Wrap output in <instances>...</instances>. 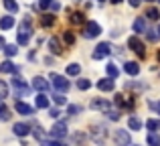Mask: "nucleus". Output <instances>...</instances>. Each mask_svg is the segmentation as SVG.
I'll list each match as a JSON object with an SVG mask.
<instances>
[{"label": "nucleus", "instance_id": "a878e982", "mask_svg": "<svg viewBox=\"0 0 160 146\" xmlns=\"http://www.w3.org/2000/svg\"><path fill=\"white\" fill-rule=\"evenodd\" d=\"M0 120H2V122H8V120H10V112H8V108L2 103V99H0Z\"/></svg>", "mask_w": 160, "mask_h": 146}, {"label": "nucleus", "instance_id": "864d4df0", "mask_svg": "<svg viewBox=\"0 0 160 146\" xmlns=\"http://www.w3.org/2000/svg\"><path fill=\"white\" fill-rule=\"evenodd\" d=\"M158 2H160V0H158Z\"/></svg>", "mask_w": 160, "mask_h": 146}, {"label": "nucleus", "instance_id": "b1692460", "mask_svg": "<svg viewBox=\"0 0 160 146\" xmlns=\"http://www.w3.org/2000/svg\"><path fill=\"white\" fill-rule=\"evenodd\" d=\"M146 18L148 20H158L160 18V12H158V8H146Z\"/></svg>", "mask_w": 160, "mask_h": 146}, {"label": "nucleus", "instance_id": "09e8293b", "mask_svg": "<svg viewBox=\"0 0 160 146\" xmlns=\"http://www.w3.org/2000/svg\"><path fill=\"white\" fill-rule=\"evenodd\" d=\"M156 57H158V61H160V51H158V55H156Z\"/></svg>", "mask_w": 160, "mask_h": 146}, {"label": "nucleus", "instance_id": "f257e3e1", "mask_svg": "<svg viewBox=\"0 0 160 146\" xmlns=\"http://www.w3.org/2000/svg\"><path fill=\"white\" fill-rule=\"evenodd\" d=\"M128 47L132 49L140 59H146V47H144V43H142L138 37H130V39H128Z\"/></svg>", "mask_w": 160, "mask_h": 146}, {"label": "nucleus", "instance_id": "bb28decb", "mask_svg": "<svg viewBox=\"0 0 160 146\" xmlns=\"http://www.w3.org/2000/svg\"><path fill=\"white\" fill-rule=\"evenodd\" d=\"M4 2V8H6L8 12H16L18 10V2H16V0H2Z\"/></svg>", "mask_w": 160, "mask_h": 146}, {"label": "nucleus", "instance_id": "e433bc0d", "mask_svg": "<svg viewBox=\"0 0 160 146\" xmlns=\"http://www.w3.org/2000/svg\"><path fill=\"white\" fill-rule=\"evenodd\" d=\"M53 2H55V0H41V2H39V8H41V10H47Z\"/></svg>", "mask_w": 160, "mask_h": 146}, {"label": "nucleus", "instance_id": "de8ad7c7", "mask_svg": "<svg viewBox=\"0 0 160 146\" xmlns=\"http://www.w3.org/2000/svg\"><path fill=\"white\" fill-rule=\"evenodd\" d=\"M109 2H112V4H120L122 0H109Z\"/></svg>", "mask_w": 160, "mask_h": 146}, {"label": "nucleus", "instance_id": "a18cd8bd", "mask_svg": "<svg viewBox=\"0 0 160 146\" xmlns=\"http://www.w3.org/2000/svg\"><path fill=\"white\" fill-rule=\"evenodd\" d=\"M4 47H6V43H4V37H2V35H0V51H2V49H4Z\"/></svg>", "mask_w": 160, "mask_h": 146}, {"label": "nucleus", "instance_id": "5701e85b", "mask_svg": "<svg viewBox=\"0 0 160 146\" xmlns=\"http://www.w3.org/2000/svg\"><path fill=\"white\" fill-rule=\"evenodd\" d=\"M106 71H108V77H112V79H116L118 75H120V69L116 67V63H108Z\"/></svg>", "mask_w": 160, "mask_h": 146}, {"label": "nucleus", "instance_id": "cd10ccee", "mask_svg": "<svg viewBox=\"0 0 160 146\" xmlns=\"http://www.w3.org/2000/svg\"><path fill=\"white\" fill-rule=\"evenodd\" d=\"M128 126H130V130H140V128H142V122L136 118V116H132V118L128 120Z\"/></svg>", "mask_w": 160, "mask_h": 146}, {"label": "nucleus", "instance_id": "3c124183", "mask_svg": "<svg viewBox=\"0 0 160 146\" xmlns=\"http://www.w3.org/2000/svg\"><path fill=\"white\" fill-rule=\"evenodd\" d=\"M146 2H152V0H146Z\"/></svg>", "mask_w": 160, "mask_h": 146}, {"label": "nucleus", "instance_id": "37998d69", "mask_svg": "<svg viewBox=\"0 0 160 146\" xmlns=\"http://www.w3.org/2000/svg\"><path fill=\"white\" fill-rule=\"evenodd\" d=\"M49 114H51V118H59L61 112H59V110H49Z\"/></svg>", "mask_w": 160, "mask_h": 146}, {"label": "nucleus", "instance_id": "393cba45", "mask_svg": "<svg viewBox=\"0 0 160 146\" xmlns=\"http://www.w3.org/2000/svg\"><path fill=\"white\" fill-rule=\"evenodd\" d=\"M79 71H81V65H79V63H71V65H67V75H71V77L79 75Z\"/></svg>", "mask_w": 160, "mask_h": 146}, {"label": "nucleus", "instance_id": "72a5a7b5", "mask_svg": "<svg viewBox=\"0 0 160 146\" xmlns=\"http://www.w3.org/2000/svg\"><path fill=\"white\" fill-rule=\"evenodd\" d=\"M4 98H8V85H6V81L0 79V99H4Z\"/></svg>", "mask_w": 160, "mask_h": 146}, {"label": "nucleus", "instance_id": "ea45409f", "mask_svg": "<svg viewBox=\"0 0 160 146\" xmlns=\"http://www.w3.org/2000/svg\"><path fill=\"white\" fill-rule=\"evenodd\" d=\"M45 146H63V142H61V140H45Z\"/></svg>", "mask_w": 160, "mask_h": 146}, {"label": "nucleus", "instance_id": "20e7f679", "mask_svg": "<svg viewBox=\"0 0 160 146\" xmlns=\"http://www.w3.org/2000/svg\"><path fill=\"white\" fill-rule=\"evenodd\" d=\"M102 35V27H99L95 20H89V23H85V28H83V37L85 39H95V37Z\"/></svg>", "mask_w": 160, "mask_h": 146}, {"label": "nucleus", "instance_id": "6ab92c4d", "mask_svg": "<svg viewBox=\"0 0 160 146\" xmlns=\"http://www.w3.org/2000/svg\"><path fill=\"white\" fill-rule=\"evenodd\" d=\"M14 27V16H2L0 18V28L2 31H8V28Z\"/></svg>", "mask_w": 160, "mask_h": 146}, {"label": "nucleus", "instance_id": "dca6fc26", "mask_svg": "<svg viewBox=\"0 0 160 146\" xmlns=\"http://www.w3.org/2000/svg\"><path fill=\"white\" fill-rule=\"evenodd\" d=\"M47 47H49V51L53 53V55H61L63 53V49H61V43H59L55 37H51V39L47 41Z\"/></svg>", "mask_w": 160, "mask_h": 146}, {"label": "nucleus", "instance_id": "8fccbe9b", "mask_svg": "<svg viewBox=\"0 0 160 146\" xmlns=\"http://www.w3.org/2000/svg\"><path fill=\"white\" fill-rule=\"evenodd\" d=\"M158 35H160V24H158Z\"/></svg>", "mask_w": 160, "mask_h": 146}, {"label": "nucleus", "instance_id": "c03bdc74", "mask_svg": "<svg viewBox=\"0 0 160 146\" xmlns=\"http://www.w3.org/2000/svg\"><path fill=\"white\" fill-rule=\"evenodd\" d=\"M128 2H130V6H134V8L140 6V0H128Z\"/></svg>", "mask_w": 160, "mask_h": 146}, {"label": "nucleus", "instance_id": "a211bd4d", "mask_svg": "<svg viewBox=\"0 0 160 146\" xmlns=\"http://www.w3.org/2000/svg\"><path fill=\"white\" fill-rule=\"evenodd\" d=\"M124 71L128 75H138L140 73V65H138L136 61H128V63L124 65Z\"/></svg>", "mask_w": 160, "mask_h": 146}, {"label": "nucleus", "instance_id": "1a4fd4ad", "mask_svg": "<svg viewBox=\"0 0 160 146\" xmlns=\"http://www.w3.org/2000/svg\"><path fill=\"white\" fill-rule=\"evenodd\" d=\"M113 140L120 146H130V132L126 130H113Z\"/></svg>", "mask_w": 160, "mask_h": 146}, {"label": "nucleus", "instance_id": "aec40b11", "mask_svg": "<svg viewBox=\"0 0 160 146\" xmlns=\"http://www.w3.org/2000/svg\"><path fill=\"white\" fill-rule=\"evenodd\" d=\"M134 31H136V33H146V20H144V16H138V18L134 20Z\"/></svg>", "mask_w": 160, "mask_h": 146}, {"label": "nucleus", "instance_id": "f3484780", "mask_svg": "<svg viewBox=\"0 0 160 146\" xmlns=\"http://www.w3.org/2000/svg\"><path fill=\"white\" fill-rule=\"evenodd\" d=\"M0 71L4 73H18V65H14L12 61H4V63H0Z\"/></svg>", "mask_w": 160, "mask_h": 146}, {"label": "nucleus", "instance_id": "7c9ffc66", "mask_svg": "<svg viewBox=\"0 0 160 146\" xmlns=\"http://www.w3.org/2000/svg\"><path fill=\"white\" fill-rule=\"evenodd\" d=\"M71 23L73 24H81V23H85V16H83L81 12H73V14H71Z\"/></svg>", "mask_w": 160, "mask_h": 146}, {"label": "nucleus", "instance_id": "4468645a", "mask_svg": "<svg viewBox=\"0 0 160 146\" xmlns=\"http://www.w3.org/2000/svg\"><path fill=\"white\" fill-rule=\"evenodd\" d=\"M31 130H32V126H28V124H22V122L14 124V128H12V132H14L16 136H20V138H24V136H27Z\"/></svg>", "mask_w": 160, "mask_h": 146}, {"label": "nucleus", "instance_id": "4be33fe9", "mask_svg": "<svg viewBox=\"0 0 160 146\" xmlns=\"http://www.w3.org/2000/svg\"><path fill=\"white\" fill-rule=\"evenodd\" d=\"M146 128H148L150 132H158L160 130V120H154V118L146 120Z\"/></svg>", "mask_w": 160, "mask_h": 146}, {"label": "nucleus", "instance_id": "2eb2a0df", "mask_svg": "<svg viewBox=\"0 0 160 146\" xmlns=\"http://www.w3.org/2000/svg\"><path fill=\"white\" fill-rule=\"evenodd\" d=\"M49 103H51V98H49V95H45L43 91H41V93L35 98V106H37V108H41V110H47Z\"/></svg>", "mask_w": 160, "mask_h": 146}, {"label": "nucleus", "instance_id": "9d476101", "mask_svg": "<svg viewBox=\"0 0 160 146\" xmlns=\"http://www.w3.org/2000/svg\"><path fill=\"white\" fill-rule=\"evenodd\" d=\"M98 89L102 91H113V87H116V81H113L112 77H103V79H98Z\"/></svg>", "mask_w": 160, "mask_h": 146}, {"label": "nucleus", "instance_id": "f8f14e48", "mask_svg": "<svg viewBox=\"0 0 160 146\" xmlns=\"http://www.w3.org/2000/svg\"><path fill=\"white\" fill-rule=\"evenodd\" d=\"M14 110L18 112V114H22V116H32V114H35V108L28 106V103H24V102H16Z\"/></svg>", "mask_w": 160, "mask_h": 146}, {"label": "nucleus", "instance_id": "412c9836", "mask_svg": "<svg viewBox=\"0 0 160 146\" xmlns=\"http://www.w3.org/2000/svg\"><path fill=\"white\" fill-rule=\"evenodd\" d=\"M53 24H55V16L53 14H43L41 16V27L47 28V27H53Z\"/></svg>", "mask_w": 160, "mask_h": 146}, {"label": "nucleus", "instance_id": "9b49d317", "mask_svg": "<svg viewBox=\"0 0 160 146\" xmlns=\"http://www.w3.org/2000/svg\"><path fill=\"white\" fill-rule=\"evenodd\" d=\"M91 108H93V110H99V112H106V114H108V112L109 110H112V103H109V102H106V99H91Z\"/></svg>", "mask_w": 160, "mask_h": 146}, {"label": "nucleus", "instance_id": "49530a36", "mask_svg": "<svg viewBox=\"0 0 160 146\" xmlns=\"http://www.w3.org/2000/svg\"><path fill=\"white\" fill-rule=\"evenodd\" d=\"M51 8H53V10H59V2H57V0H55V2L51 4Z\"/></svg>", "mask_w": 160, "mask_h": 146}, {"label": "nucleus", "instance_id": "2f4dec72", "mask_svg": "<svg viewBox=\"0 0 160 146\" xmlns=\"http://www.w3.org/2000/svg\"><path fill=\"white\" fill-rule=\"evenodd\" d=\"M32 134H35L39 140H45V138H47V136H45V132H43V128H41L39 124H35V126H32Z\"/></svg>", "mask_w": 160, "mask_h": 146}, {"label": "nucleus", "instance_id": "c756f323", "mask_svg": "<svg viewBox=\"0 0 160 146\" xmlns=\"http://www.w3.org/2000/svg\"><path fill=\"white\" fill-rule=\"evenodd\" d=\"M51 99L57 103V106H65V103H67V98L63 93H55V95H51Z\"/></svg>", "mask_w": 160, "mask_h": 146}, {"label": "nucleus", "instance_id": "603ef678", "mask_svg": "<svg viewBox=\"0 0 160 146\" xmlns=\"http://www.w3.org/2000/svg\"><path fill=\"white\" fill-rule=\"evenodd\" d=\"M98 2H103V0H98Z\"/></svg>", "mask_w": 160, "mask_h": 146}, {"label": "nucleus", "instance_id": "c9c22d12", "mask_svg": "<svg viewBox=\"0 0 160 146\" xmlns=\"http://www.w3.org/2000/svg\"><path fill=\"white\" fill-rule=\"evenodd\" d=\"M63 41H65L67 45H73V43H75V37H73V33H71V31H65V33H63Z\"/></svg>", "mask_w": 160, "mask_h": 146}, {"label": "nucleus", "instance_id": "a19ab883", "mask_svg": "<svg viewBox=\"0 0 160 146\" xmlns=\"http://www.w3.org/2000/svg\"><path fill=\"white\" fill-rule=\"evenodd\" d=\"M108 118H109V120H120V114H118L116 110H109V112H108Z\"/></svg>", "mask_w": 160, "mask_h": 146}, {"label": "nucleus", "instance_id": "423d86ee", "mask_svg": "<svg viewBox=\"0 0 160 146\" xmlns=\"http://www.w3.org/2000/svg\"><path fill=\"white\" fill-rule=\"evenodd\" d=\"M49 136H51V138H57V140L65 138L67 136V124L65 122H57L51 130H49Z\"/></svg>", "mask_w": 160, "mask_h": 146}, {"label": "nucleus", "instance_id": "0eeeda50", "mask_svg": "<svg viewBox=\"0 0 160 146\" xmlns=\"http://www.w3.org/2000/svg\"><path fill=\"white\" fill-rule=\"evenodd\" d=\"M12 87H14V91H16V98H18V95H24L28 91L27 81H24L22 77H18V75H14V77H12Z\"/></svg>", "mask_w": 160, "mask_h": 146}, {"label": "nucleus", "instance_id": "79ce46f5", "mask_svg": "<svg viewBox=\"0 0 160 146\" xmlns=\"http://www.w3.org/2000/svg\"><path fill=\"white\" fill-rule=\"evenodd\" d=\"M150 108H152L154 112H158V114H160V102H150Z\"/></svg>", "mask_w": 160, "mask_h": 146}, {"label": "nucleus", "instance_id": "f704fd0d", "mask_svg": "<svg viewBox=\"0 0 160 146\" xmlns=\"http://www.w3.org/2000/svg\"><path fill=\"white\" fill-rule=\"evenodd\" d=\"M77 87L81 91H85V89H89V87H91V81H89V79H79V81H77Z\"/></svg>", "mask_w": 160, "mask_h": 146}, {"label": "nucleus", "instance_id": "473e14b6", "mask_svg": "<svg viewBox=\"0 0 160 146\" xmlns=\"http://www.w3.org/2000/svg\"><path fill=\"white\" fill-rule=\"evenodd\" d=\"M4 53H6V57H14L16 53H18V49H16V45H6V47H4Z\"/></svg>", "mask_w": 160, "mask_h": 146}, {"label": "nucleus", "instance_id": "7ed1b4c3", "mask_svg": "<svg viewBox=\"0 0 160 146\" xmlns=\"http://www.w3.org/2000/svg\"><path fill=\"white\" fill-rule=\"evenodd\" d=\"M91 140H93L98 146L106 144V140H108V130H106L103 126H93V128H91Z\"/></svg>", "mask_w": 160, "mask_h": 146}, {"label": "nucleus", "instance_id": "ddd939ff", "mask_svg": "<svg viewBox=\"0 0 160 146\" xmlns=\"http://www.w3.org/2000/svg\"><path fill=\"white\" fill-rule=\"evenodd\" d=\"M32 89L47 91V89H49V81H47L45 77H41V75H37V77H32Z\"/></svg>", "mask_w": 160, "mask_h": 146}, {"label": "nucleus", "instance_id": "c85d7f7f", "mask_svg": "<svg viewBox=\"0 0 160 146\" xmlns=\"http://www.w3.org/2000/svg\"><path fill=\"white\" fill-rule=\"evenodd\" d=\"M148 144L150 146H160V136L156 134V132H150L148 134Z\"/></svg>", "mask_w": 160, "mask_h": 146}, {"label": "nucleus", "instance_id": "58836bf2", "mask_svg": "<svg viewBox=\"0 0 160 146\" xmlns=\"http://www.w3.org/2000/svg\"><path fill=\"white\" fill-rule=\"evenodd\" d=\"M146 33H148V39L150 41H158V33L152 31V28H146Z\"/></svg>", "mask_w": 160, "mask_h": 146}, {"label": "nucleus", "instance_id": "4c0bfd02", "mask_svg": "<svg viewBox=\"0 0 160 146\" xmlns=\"http://www.w3.org/2000/svg\"><path fill=\"white\" fill-rule=\"evenodd\" d=\"M79 112H81V108H79V106H69V108H67V114H71V116H77Z\"/></svg>", "mask_w": 160, "mask_h": 146}, {"label": "nucleus", "instance_id": "39448f33", "mask_svg": "<svg viewBox=\"0 0 160 146\" xmlns=\"http://www.w3.org/2000/svg\"><path fill=\"white\" fill-rule=\"evenodd\" d=\"M51 85L59 91V93H63V91L69 89V81H67L63 75H55V73L51 75Z\"/></svg>", "mask_w": 160, "mask_h": 146}, {"label": "nucleus", "instance_id": "f03ea898", "mask_svg": "<svg viewBox=\"0 0 160 146\" xmlns=\"http://www.w3.org/2000/svg\"><path fill=\"white\" fill-rule=\"evenodd\" d=\"M31 20L28 18H24L22 23H20V27H18V45H27L28 43V35H31Z\"/></svg>", "mask_w": 160, "mask_h": 146}, {"label": "nucleus", "instance_id": "6e6552de", "mask_svg": "<svg viewBox=\"0 0 160 146\" xmlns=\"http://www.w3.org/2000/svg\"><path fill=\"white\" fill-rule=\"evenodd\" d=\"M108 55H109V43H99L98 47H95V51L91 53V57H93L95 61L103 59V57H108Z\"/></svg>", "mask_w": 160, "mask_h": 146}]
</instances>
